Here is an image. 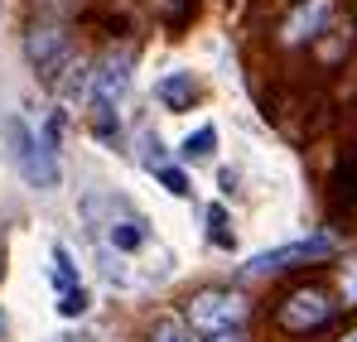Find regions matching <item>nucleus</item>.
I'll return each instance as SVG.
<instances>
[{
  "label": "nucleus",
  "mask_w": 357,
  "mask_h": 342,
  "mask_svg": "<svg viewBox=\"0 0 357 342\" xmlns=\"http://www.w3.org/2000/svg\"><path fill=\"white\" fill-rule=\"evenodd\" d=\"M0 145H5V160L20 169L24 183H34V188H44V193L59 188V178H63L59 173V155H54L20 116H5V121H0Z\"/></svg>",
  "instance_id": "1"
},
{
  "label": "nucleus",
  "mask_w": 357,
  "mask_h": 342,
  "mask_svg": "<svg viewBox=\"0 0 357 342\" xmlns=\"http://www.w3.org/2000/svg\"><path fill=\"white\" fill-rule=\"evenodd\" d=\"M338 251V241L328 231H314V236H299L285 246H271V251H256L241 270L246 275H275V270H295V265H314V261H328Z\"/></svg>",
  "instance_id": "2"
},
{
  "label": "nucleus",
  "mask_w": 357,
  "mask_h": 342,
  "mask_svg": "<svg viewBox=\"0 0 357 342\" xmlns=\"http://www.w3.org/2000/svg\"><path fill=\"white\" fill-rule=\"evenodd\" d=\"M241 318H246V299L232 294V289H203V294H193L188 309H183V323H188L193 333H208V338L241 328Z\"/></svg>",
  "instance_id": "3"
},
{
  "label": "nucleus",
  "mask_w": 357,
  "mask_h": 342,
  "mask_svg": "<svg viewBox=\"0 0 357 342\" xmlns=\"http://www.w3.org/2000/svg\"><path fill=\"white\" fill-rule=\"evenodd\" d=\"M130 68H135L130 49H112V54L92 68V92H87L92 116H112L121 102H126V92H130Z\"/></svg>",
  "instance_id": "4"
},
{
  "label": "nucleus",
  "mask_w": 357,
  "mask_h": 342,
  "mask_svg": "<svg viewBox=\"0 0 357 342\" xmlns=\"http://www.w3.org/2000/svg\"><path fill=\"white\" fill-rule=\"evenodd\" d=\"M24 58H29L34 72L49 82L63 63L73 58V44H68V34H63L59 24H39V29H29V39H24Z\"/></svg>",
  "instance_id": "5"
},
{
  "label": "nucleus",
  "mask_w": 357,
  "mask_h": 342,
  "mask_svg": "<svg viewBox=\"0 0 357 342\" xmlns=\"http://www.w3.org/2000/svg\"><path fill=\"white\" fill-rule=\"evenodd\" d=\"M328 318H333V304H328L324 289H299V294H290V299L280 304V328H290V333L324 328Z\"/></svg>",
  "instance_id": "6"
},
{
  "label": "nucleus",
  "mask_w": 357,
  "mask_h": 342,
  "mask_svg": "<svg viewBox=\"0 0 357 342\" xmlns=\"http://www.w3.org/2000/svg\"><path fill=\"white\" fill-rule=\"evenodd\" d=\"M150 241V231L145 222L135 217V212H126V203H112V222H107V251H140Z\"/></svg>",
  "instance_id": "7"
},
{
  "label": "nucleus",
  "mask_w": 357,
  "mask_h": 342,
  "mask_svg": "<svg viewBox=\"0 0 357 342\" xmlns=\"http://www.w3.org/2000/svg\"><path fill=\"white\" fill-rule=\"evenodd\" d=\"M49 87H54V97H59V102H87V92H92V68L73 54L59 72L49 77Z\"/></svg>",
  "instance_id": "8"
},
{
  "label": "nucleus",
  "mask_w": 357,
  "mask_h": 342,
  "mask_svg": "<svg viewBox=\"0 0 357 342\" xmlns=\"http://www.w3.org/2000/svg\"><path fill=\"white\" fill-rule=\"evenodd\" d=\"M328 15H333V0H304L295 15H290V24H285V44H304V39H314V34L328 24Z\"/></svg>",
  "instance_id": "9"
},
{
  "label": "nucleus",
  "mask_w": 357,
  "mask_h": 342,
  "mask_svg": "<svg viewBox=\"0 0 357 342\" xmlns=\"http://www.w3.org/2000/svg\"><path fill=\"white\" fill-rule=\"evenodd\" d=\"M193 97H198L193 72H165V77L155 82V102H160V107H169V111H188V107H193Z\"/></svg>",
  "instance_id": "10"
},
{
  "label": "nucleus",
  "mask_w": 357,
  "mask_h": 342,
  "mask_svg": "<svg viewBox=\"0 0 357 342\" xmlns=\"http://www.w3.org/2000/svg\"><path fill=\"white\" fill-rule=\"evenodd\" d=\"M213 150H218V130H213V125H198V130H193V135H183V145H178V155H183L188 164L213 160Z\"/></svg>",
  "instance_id": "11"
},
{
  "label": "nucleus",
  "mask_w": 357,
  "mask_h": 342,
  "mask_svg": "<svg viewBox=\"0 0 357 342\" xmlns=\"http://www.w3.org/2000/svg\"><path fill=\"white\" fill-rule=\"evenodd\" d=\"M54 285H59V294L77 289V265H73V251L68 246H54Z\"/></svg>",
  "instance_id": "12"
},
{
  "label": "nucleus",
  "mask_w": 357,
  "mask_h": 342,
  "mask_svg": "<svg viewBox=\"0 0 357 342\" xmlns=\"http://www.w3.org/2000/svg\"><path fill=\"white\" fill-rule=\"evenodd\" d=\"M87 309H92V294H87L82 285H77V289H68V294L59 299V313H63V318H82Z\"/></svg>",
  "instance_id": "13"
},
{
  "label": "nucleus",
  "mask_w": 357,
  "mask_h": 342,
  "mask_svg": "<svg viewBox=\"0 0 357 342\" xmlns=\"http://www.w3.org/2000/svg\"><path fill=\"white\" fill-rule=\"evenodd\" d=\"M150 342H193V338H188V323H178V318H160L155 333H150Z\"/></svg>",
  "instance_id": "14"
},
{
  "label": "nucleus",
  "mask_w": 357,
  "mask_h": 342,
  "mask_svg": "<svg viewBox=\"0 0 357 342\" xmlns=\"http://www.w3.org/2000/svg\"><path fill=\"white\" fill-rule=\"evenodd\" d=\"M160 183L174 193V198H188L193 188H188V178H183V169H160Z\"/></svg>",
  "instance_id": "15"
},
{
  "label": "nucleus",
  "mask_w": 357,
  "mask_h": 342,
  "mask_svg": "<svg viewBox=\"0 0 357 342\" xmlns=\"http://www.w3.org/2000/svg\"><path fill=\"white\" fill-rule=\"evenodd\" d=\"M343 289H348V304H357V261L348 265V280H343Z\"/></svg>",
  "instance_id": "16"
},
{
  "label": "nucleus",
  "mask_w": 357,
  "mask_h": 342,
  "mask_svg": "<svg viewBox=\"0 0 357 342\" xmlns=\"http://www.w3.org/2000/svg\"><path fill=\"white\" fill-rule=\"evenodd\" d=\"M208 342H246V338H241L237 328H232V333H213V338H208Z\"/></svg>",
  "instance_id": "17"
},
{
  "label": "nucleus",
  "mask_w": 357,
  "mask_h": 342,
  "mask_svg": "<svg viewBox=\"0 0 357 342\" xmlns=\"http://www.w3.org/2000/svg\"><path fill=\"white\" fill-rule=\"evenodd\" d=\"M343 342H357V333H348V338H343Z\"/></svg>",
  "instance_id": "18"
},
{
  "label": "nucleus",
  "mask_w": 357,
  "mask_h": 342,
  "mask_svg": "<svg viewBox=\"0 0 357 342\" xmlns=\"http://www.w3.org/2000/svg\"><path fill=\"white\" fill-rule=\"evenodd\" d=\"M0 270H5V261H0Z\"/></svg>",
  "instance_id": "19"
}]
</instances>
